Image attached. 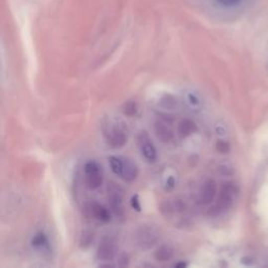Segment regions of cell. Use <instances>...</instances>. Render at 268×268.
I'll return each mask as SVG.
<instances>
[{
  "label": "cell",
  "instance_id": "obj_20",
  "mask_svg": "<svg viewBox=\"0 0 268 268\" xmlns=\"http://www.w3.org/2000/svg\"><path fill=\"white\" fill-rule=\"evenodd\" d=\"M131 205H132V207L134 208L135 211H137V212H141L142 211L141 201H140V199H138V196L137 195H135V196H133L131 198Z\"/></svg>",
  "mask_w": 268,
  "mask_h": 268
},
{
  "label": "cell",
  "instance_id": "obj_17",
  "mask_svg": "<svg viewBox=\"0 0 268 268\" xmlns=\"http://www.w3.org/2000/svg\"><path fill=\"white\" fill-rule=\"evenodd\" d=\"M162 104L166 108H174L177 105V100H175L174 96L168 94L162 98Z\"/></svg>",
  "mask_w": 268,
  "mask_h": 268
},
{
  "label": "cell",
  "instance_id": "obj_22",
  "mask_svg": "<svg viewBox=\"0 0 268 268\" xmlns=\"http://www.w3.org/2000/svg\"><path fill=\"white\" fill-rule=\"evenodd\" d=\"M174 185H175V180H174V178H173V177H170V178H169V179H168V181H167V186H168L169 188H172V187H174Z\"/></svg>",
  "mask_w": 268,
  "mask_h": 268
},
{
  "label": "cell",
  "instance_id": "obj_9",
  "mask_svg": "<svg viewBox=\"0 0 268 268\" xmlns=\"http://www.w3.org/2000/svg\"><path fill=\"white\" fill-rule=\"evenodd\" d=\"M138 176V168L136 164L131 161L130 158L123 157V170L120 175L122 179L127 182L134 181Z\"/></svg>",
  "mask_w": 268,
  "mask_h": 268
},
{
  "label": "cell",
  "instance_id": "obj_3",
  "mask_svg": "<svg viewBox=\"0 0 268 268\" xmlns=\"http://www.w3.org/2000/svg\"><path fill=\"white\" fill-rule=\"evenodd\" d=\"M104 136L106 138L107 144L114 149L124 147L128 141V136L124 129L116 125L107 127Z\"/></svg>",
  "mask_w": 268,
  "mask_h": 268
},
{
  "label": "cell",
  "instance_id": "obj_18",
  "mask_svg": "<svg viewBox=\"0 0 268 268\" xmlns=\"http://www.w3.org/2000/svg\"><path fill=\"white\" fill-rule=\"evenodd\" d=\"M124 113L128 116H134L137 113V107L134 102H129L124 107Z\"/></svg>",
  "mask_w": 268,
  "mask_h": 268
},
{
  "label": "cell",
  "instance_id": "obj_1",
  "mask_svg": "<svg viewBox=\"0 0 268 268\" xmlns=\"http://www.w3.org/2000/svg\"><path fill=\"white\" fill-rule=\"evenodd\" d=\"M237 193H238L237 186L233 182L224 183L219 196H218L217 202L212 207H210L207 215L211 217H217L227 212L233 206Z\"/></svg>",
  "mask_w": 268,
  "mask_h": 268
},
{
  "label": "cell",
  "instance_id": "obj_12",
  "mask_svg": "<svg viewBox=\"0 0 268 268\" xmlns=\"http://www.w3.org/2000/svg\"><path fill=\"white\" fill-rule=\"evenodd\" d=\"M198 130V127L196 123L190 118H184L177 127V135L180 138H185L194 133H196Z\"/></svg>",
  "mask_w": 268,
  "mask_h": 268
},
{
  "label": "cell",
  "instance_id": "obj_7",
  "mask_svg": "<svg viewBox=\"0 0 268 268\" xmlns=\"http://www.w3.org/2000/svg\"><path fill=\"white\" fill-rule=\"evenodd\" d=\"M116 245L114 240L110 237H105L97 247L96 257L98 260L110 261L115 256Z\"/></svg>",
  "mask_w": 268,
  "mask_h": 268
},
{
  "label": "cell",
  "instance_id": "obj_2",
  "mask_svg": "<svg viewBox=\"0 0 268 268\" xmlns=\"http://www.w3.org/2000/svg\"><path fill=\"white\" fill-rule=\"evenodd\" d=\"M85 182L90 190H95L103 183L102 167L95 162H88L84 166Z\"/></svg>",
  "mask_w": 268,
  "mask_h": 268
},
{
  "label": "cell",
  "instance_id": "obj_16",
  "mask_svg": "<svg viewBox=\"0 0 268 268\" xmlns=\"http://www.w3.org/2000/svg\"><path fill=\"white\" fill-rule=\"evenodd\" d=\"M216 150L219 153L226 154L231 150V145L228 144V142H225V141H218L216 143Z\"/></svg>",
  "mask_w": 268,
  "mask_h": 268
},
{
  "label": "cell",
  "instance_id": "obj_4",
  "mask_svg": "<svg viewBox=\"0 0 268 268\" xmlns=\"http://www.w3.org/2000/svg\"><path fill=\"white\" fill-rule=\"evenodd\" d=\"M158 240V233L152 226H142L136 232L135 241L136 244L143 250L152 247Z\"/></svg>",
  "mask_w": 268,
  "mask_h": 268
},
{
  "label": "cell",
  "instance_id": "obj_23",
  "mask_svg": "<svg viewBox=\"0 0 268 268\" xmlns=\"http://www.w3.org/2000/svg\"><path fill=\"white\" fill-rule=\"evenodd\" d=\"M186 264L184 262H179V263H176L175 264V267H185Z\"/></svg>",
  "mask_w": 268,
  "mask_h": 268
},
{
  "label": "cell",
  "instance_id": "obj_11",
  "mask_svg": "<svg viewBox=\"0 0 268 268\" xmlns=\"http://www.w3.org/2000/svg\"><path fill=\"white\" fill-rule=\"evenodd\" d=\"M155 133L160 140L165 143H171L174 138V133L171 130V128L169 127V124L164 122H157L155 123Z\"/></svg>",
  "mask_w": 268,
  "mask_h": 268
},
{
  "label": "cell",
  "instance_id": "obj_10",
  "mask_svg": "<svg viewBox=\"0 0 268 268\" xmlns=\"http://www.w3.org/2000/svg\"><path fill=\"white\" fill-rule=\"evenodd\" d=\"M88 211L92 217L101 222H109L111 220V214L108 208L97 202H91L88 205Z\"/></svg>",
  "mask_w": 268,
  "mask_h": 268
},
{
  "label": "cell",
  "instance_id": "obj_21",
  "mask_svg": "<svg viewBox=\"0 0 268 268\" xmlns=\"http://www.w3.org/2000/svg\"><path fill=\"white\" fill-rule=\"evenodd\" d=\"M238 1H239V0H218V2L223 5H233Z\"/></svg>",
  "mask_w": 268,
  "mask_h": 268
},
{
  "label": "cell",
  "instance_id": "obj_19",
  "mask_svg": "<svg viewBox=\"0 0 268 268\" xmlns=\"http://www.w3.org/2000/svg\"><path fill=\"white\" fill-rule=\"evenodd\" d=\"M92 239H93V236L91 233H89V232H84L82 237H81V245L84 247H87L90 245V243L92 242Z\"/></svg>",
  "mask_w": 268,
  "mask_h": 268
},
{
  "label": "cell",
  "instance_id": "obj_14",
  "mask_svg": "<svg viewBox=\"0 0 268 268\" xmlns=\"http://www.w3.org/2000/svg\"><path fill=\"white\" fill-rule=\"evenodd\" d=\"M32 245L35 247V248H46L48 247V239L47 237L44 233L40 232V233H37L32 239Z\"/></svg>",
  "mask_w": 268,
  "mask_h": 268
},
{
  "label": "cell",
  "instance_id": "obj_15",
  "mask_svg": "<svg viewBox=\"0 0 268 268\" xmlns=\"http://www.w3.org/2000/svg\"><path fill=\"white\" fill-rule=\"evenodd\" d=\"M109 165H110L111 171L120 176L123 170V157H116V156H111L109 158Z\"/></svg>",
  "mask_w": 268,
  "mask_h": 268
},
{
  "label": "cell",
  "instance_id": "obj_6",
  "mask_svg": "<svg viewBox=\"0 0 268 268\" xmlns=\"http://www.w3.org/2000/svg\"><path fill=\"white\" fill-rule=\"evenodd\" d=\"M108 199L112 211L117 217H124V205H123V192L118 186H108Z\"/></svg>",
  "mask_w": 268,
  "mask_h": 268
},
{
  "label": "cell",
  "instance_id": "obj_5",
  "mask_svg": "<svg viewBox=\"0 0 268 268\" xmlns=\"http://www.w3.org/2000/svg\"><path fill=\"white\" fill-rule=\"evenodd\" d=\"M138 146L142 154L149 163H155L157 161V150L146 131L141 132L138 135Z\"/></svg>",
  "mask_w": 268,
  "mask_h": 268
},
{
  "label": "cell",
  "instance_id": "obj_13",
  "mask_svg": "<svg viewBox=\"0 0 268 268\" xmlns=\"http://www.w3.org/2000/svg\"><path fill=\"white\" fill-rule=\"evenodd\" d=\"M174 256V250L169 245H162L156 250L154 257L157 261L166 262L171 260Z\"/></svg>",
  "mask_w": 268,
  "mask_h": 268
},
{
  "label": "cell",
  "instance_id": "obj_8",
  "mask_svg": "<svg viewBox=\"0 0 268 268\" xmlns=\"http://www.w3.org/2000/svg\"><path fill=\"white\" fill-rule=\"evenodd\" d=\"M216 193H217V185H216L215 180L207 179L203 183L200 190V194H199L200 203L203 205H206L213 202V200L216 197Z\"/></svg>",
  "mask_w": 268,
  "mask_h": 268
}]
</instances>
